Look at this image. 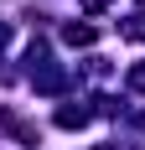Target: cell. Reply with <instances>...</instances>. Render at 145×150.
<instances>
[{"label":"cell","mask_w":145,"mask_h":150,"mask_svg":"<svg viewBox=\"0 0 145 150\" xmlns=\"http://www.w3.org/2000/svg\"><path fill=\"white\" fill-rule=\"evenodd\" d=\"M124 36H130V42H145V16H130V21H124Z\"/></svg>","instance_id":"obj_2"},{"label":"cell","mask_w":145,"mask_h":150,"mask_svg":"<svg viewBox=\"0 0 145 150\" xmlns=\"http://www.w3.org/2000/svg\"><path fill=\"white\" fill-rule=\"evenodd\" d=\"M62 36H68L72 47H88V42H93V26H68V31H62Z\"/></svg>","instance_id":"obj_1"},{"label":"cell","mask_w":145,"mask_h":150,"mask_svg":"<svg viewBox=\"0 0 145 150\" xmlns=\"http://www.w3.org/2000/svg\"><path fill=\"white\" fill-rule=\"evenodd\" d=\"M130 88H145V67H135V73H130Z\"/></svg>","instance_id":"obj_3"}]
</instances>
